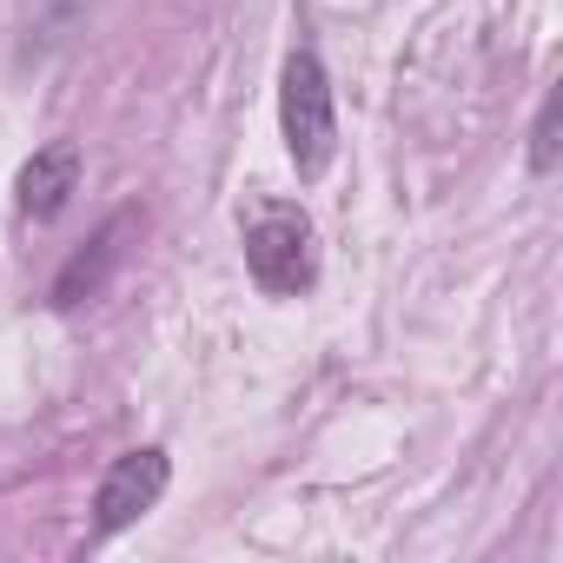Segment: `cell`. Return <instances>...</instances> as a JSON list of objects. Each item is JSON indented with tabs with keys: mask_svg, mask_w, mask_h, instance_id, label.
Returning a JSON list of instances; mask_svg holds the SVG:
<instances>
[{
	"mask_svg": "<svg viewBox=\"0 0 563 563\" xmlns=\"http://www.w3.org/2000/svg\"><path fill=\"white\" fill-rule=\"evenodd\" d=\"M245 272L258 278V292L272 299H299L319 286V232L306 206L292 199H258L245 219Z\"/></svg>",
	"mask_w": 563,
	"mask_h": 563,
	"instance_id": "cell-1",
	"label": "cell"
},
{
	"mask_svg": "<svg viewBox=\"0 0 563 563\" xmlns=\"http://www.w3.org/2000/svg\"><path fill=\"white\" fill-rule=\"evenodd\" d=\"M278 126H286V153L299 179H319L339 153V113H332V80L312 47H292L286 80H278Z\"/></svg>",
	"mask_w": 563,
	"mask_h": 563,
	"instance_id": "cell-2",
	"label": "cell"
},
{
	"mask_svg": "<svg viewBox=\"0 0 563 563\" xmlns=\"http://www.w3.org/2000/svg\"><path fill=\"white\" fill-rule=\"evenodd\" d=\"M530 166H537V173H550V166H556V100H543V113H537V133H530Z\"/></svg>",
	"mask_w": 563,
	"mask_h": 563,
	"instance_id": "cell-6",
	"label": "cell"
},
{
	"mask_svg": "<svg viewBox=\"0 0 563 563\" xmlns=\"http://www.w3.org/2000/svg\"><path fill=\"white\" fill-rule=\"evenodd\" d=\"M126 232H133V212H120V219H107V225H100V239H93V245H87V252L54 278V306H80L87 292H100V278H107V272L120 265V252H126V245H120Z\"/></svg>",
	"mask_w": 563,
	"mask_h": 563,
	"instance_id": "cell-5",
	"label": "cell"
},
{
	"mask_svg": "<svg viewBox=\"0 0 563 563\" xmlns=\"http://www.w3.org/2000/svg\"><path fill=\"white\" fill-rule=\"evenodd\" d=\"M74 192H80V146L74 140H47L21 166V212L27 219H60Z\"/></svg>",
	"mask_w": 563,
	"mask_h": 563,
	"instance_id": "cell-4",
	"label": "cell"
},
{
	"mask_svg": "<svg viewBox=\"0 0 563 563\" xmlns=\"http://www.w3.org/2000/svg\"><path fill=\"white\" fill-rule=\"evenodd\" d=\"M166 484H173V457L159 444H140V451L113 457L107 477H100V490H93V537H113V530L140 523L166 497Z\"/></svg>",
	"mask_w": 563,
	"mask_h": 563,
	"instance_id": "cell-3",
	"label": "cell"
}]
</instances>
